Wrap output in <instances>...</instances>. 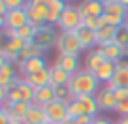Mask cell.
Returning <instances> with one entry per match:
<instances>
[{"mask_svg":"<svg viewBox=\"0 0 128 124\" xmlns=\"http://www.w3.org/2000/svg\"><path fill=\"white\" fill-rule=\"evenodd\" d=\"M115 124H128V117H120V119L117 120Z\"/></svg>","mask_w":128,"mask_h":124,"instance_id":"74e56055","label":"cell"},{"mask_svg":"<svg viewBox=\"0 0 128 124\" xmlns=\"http://www.w3.org/2000/svg\"><path fill=\"white\" fill-rule=\"evenodd\" d=\"M113 43L120 45L122 49L128 45V26H126V23H124V26H120L119 30H117V38H115V41H113Z\"/></svg>","mask_w":128,"mask_h":124,"instance_id":"4dcf8cb0","label":"cell"},{"mask_svg":"<svg viewBox=\"0 0 128 124\" xmlns=\"http://www.w3.org/2000/svg\"><path fill=\"white\" fill-rule=\"evenodd\" d=\"M44 109L47 115V120H51L53 124H62L68 119V102L64 100H55L49 105H45Z\"/></svg>","mask_w":128,"mask_h":124,"instance_id":"5b68a950","label":"cell"},{"mask_svg":"<svg viewBox=\"0 0 128 124\" xmlns=\"http://www.w3.org/2000/svg\"><path fill=\"white\" fill-rule=\"evenodd\" d=\"M98 87L100 81L96 79V75L88 70H79L76 75H72V81L68 85L70 96L76 100L77 96H96L98 94Z\"/></svg>","mask_w":128,"mask_h":124,"instance_id":"6da1fadb","label":"cell"},{"mask_svg":"<svg viewBox=\"0 0 128 124\" xmlns=\"http://www.w3.org/2000/svg\"><path fill=\"white\" fill-rule=\"evenodd\" d=\"M117 30H119V28H115V26H104V28H100V30H96V45H98V47H104V45L113 43L115 38H117Z\"/></svg>","mask_w":128,"mask_h":124,"instance_id":"d6986e66","label":"cell"},{"mask_svg":"<svg viewBox=\"0 0 128 124\" xmlns=\"http://www.w3.org/2000/svg\"><path fill=\"white\" fill-rule=\"evenodd\" d=\"M64 2H68V0H64Z\"/></svg>","mask_w":128,"mask_h":124,"instance_id":"f6af8a7d","label":"cell"},{"mask_svg":"<svg viewBox=\"0 0 128 124\" xmlns=\"http://www.w3.org/2000/svg\"><path fill=\"white\" fill-rule=\"evenodd\" d=\"M36 56H44V49H42L38 43L30 41V43H26V45H24V49L21 51L19 60L26 62V60H30V58H36Z\"/></svg>","mask_w":128,"mask_h":124,"instance_id":"484cf974","label":"cell"},{"mask_svg":"<svg viewBox=\"0 0 128 124\" xmlns=\"http://www.w3.org/2000/svg\"><path fill=\"white\" fill-rule=\"evenodd\" d=\"M17 66H19V70L24 75H32V73H38V72H42V70H45L47 68V62H45L44 56H36V58H30V60H26V62L19 60Z\"/></svg>","mask_w":128,"mask_h":124,"instance_id":"7c38bea8","label":"cell"},{"mask_svg":"<svg viewBox=\"0 0 128 124\" xmlns=\"http://www.w3.org/2000/svg\"><path fill=\"white\" fill-rule=\"evenodd\" d=\"M115 72H117V64H115V62H109V60H108V62H106V64L102 66V68L98 70L94 75H96V79L100 81V83H106V85H108L109 81L113 79Z\"/></svg>","mask_w":128,"mask_h":124,"instance_id":"cb8c5ba5","label":"cell"},{"mask_svg":"<svg viewBox=\"0 0 128 124\" xmlns=\"http://www.w3.org/2000/svg\"><path fill=\"white\" fill-rule=\"evenodd\" d=\"M113 94H115L117 102H124V100H128V88H115V90H113Z\"/></svg>","mask_w":128,"mask_h":124,"instance_id":"836d02e7","label":"cell"},{"mask_svg":"<svg viewBox=\"0 0 128 124\" xmlns=\"http://www.w3.org/2000/svg\"><path fill=\"white\" fill-rule=\"evenodd\" d=\"M30 2H34V4H49V0H30Z\"/></svg>","mask_w":128,"mask_h":124,"instance_id":"f35d334b","label":"cell"},{"mask_svg":"<svg viewBox=\"0 0 128 124\" xmlns=\"http://www.w3.org/2000/svg\"><path fill=\"white\" fill-rule=\"evenodd\" d=\"M106 62H108V60H106V56L102 55L98 49H96V51H92V53H88V55H87V58H85V64H87V66H85V70L96 73L102 66L106 64Z\"/></svg>","mask_w":128,"mask_h":124,"instance_id":"ffe728a7","label":"cell"},{"mask_svg":"<svg viewBox=\"0 0 128 124\" xmlns=\"http://www.w3.org/2000/svg\"><path fill=\"white\" fill-rule=\"evenodd\" d=\"M28 15V23L36 28H42L47 24V15H49V4H34L28 0V4L24 6Z\"/></svg>","mask_w":128,"mask_h":124,"instance_id":"3957f363","label":"cell"},{"mask_svg":"<svg viewBox=\"0 0 128 124\" xmlns=\"http://www.w3.org/2000/svg\"><path fill=\"white\" fill-rule=\"evenodd\" d=\"M77 11H79L81 19L85 17H102L104 15V4L102 2H96V0H85L83 4L77 6Z\"/></svg>","mask_w":128,"mask_h":124,"instance_id":"9c48e42d","label":"cell"},{"mask_svg":"<svg viewBox=\"0 0 128 124\" xmlns=\"http://www.w3.org/2000/svg\"><path fill=\"white\" fill-rule=\"evenodd\" d=\"M119 2H120V4H124V6L128 8V0H119Z\"/></svg>","mask_w":128,"mask_h":124,"instance_id":"60d3db41","label":"cell"},{"mask_svg":"<svg viewBox=\"0 0 128 124\" xmlns=\"http://www.w3.org/2000/svg\"><path fill=\"white\" fill-rule=\"evenodd\" d=\"M56 26L62 32H72V30H77V28L83 26V19H81L79 11H77V6H68L64 9Z\"/></svg>","mask_w":128,"mask_h":124,"instance_id":"277c9868","label":"cell"},{"mask_svg":"<svg viewBox=\"0 0 128 124\" xmlns=\"http://www.w3.org/2000/svg\"><path fill=\"white\" fill-rule=\"evenodd\" d=\"M62 124H77V120H74V119H66Z\"/></svg>","mask_w":128,"mask_h":124,"instance_id":"ab89813d","label":"cell"},{"mask_svg":"<svg viewBox=\"0 0 128 124\" xmlns=\"http://www.w3.org/2000/svg\"><path fill=\"white\" fill-rule=\"evenodd\" d=\"M42 124H53V122H51V120H45V122H42Z\"/></svg>","mask_w":128,"mask_h":124,"instance_id":"7bdbcfd3","label":"cell"},{"mask_svg":"<svg viewBox=\"0 0 128 124\" xmlns=\"http://www.w3.org/2000/svg\"><path fill=\"white\" fill-rule=\"evenodd\" d=\"M79 64H81V62H79V56H77V55H58L55 66H60V68L66 70L68 73L76 75V73L79 72Z\"/></svg>","mask_w":128,"mask_h":124,"instance_id":"5bb4252c","label":"cell"},{"mask_svg":"<svg viewBox=\"0 0 128 124\" xmlns=\"http://www.w3.org/2000/svg\"><path fill=\"white\" fill-rule=\"evenodd\" d=\"M98 51L106 56V60L115 62V64H119L120 60L124 58V49L117 43H109V45H104V47H98Z\"/></svg>","mask_w":128,"mask_h":124,"instance_id":"2e32d148","label":"cell"},{"mask_svg":"<svg viewBox=\"0 0 128 124\" xmlns=\"http://www.w3.org/2000/svg\"><path fill=\"white\" fill-rule=\"evenodd\" d=\"M115 111L119 113L120 117H128V100L119 102V104H117V109H115Z\"/></svg>","mask_w":128,"mask_h":124,"instance_id":"e575fe53","label":"cell"},{"mask_svg":"<svg viewBox=\"0 0 128 124\" xmlns=\"http://www.w3.org/2000/svg\"><path fill=\"white\" fill-rule=\"evenodd\" d=\"M17 32H19V38H21V40H24L26 43H30V41H34V38H36L38 28H36V26H32V24L28 23V24H24L21 30H17Z\"/></svg>","mask_w":128,"mask_h":124,"instance_id":"f1b7e54d","label":"cell"},{"mask_svg":"<svg viewBox=\"0 0 128 124\" xmlns=\"http://www.w3.org/2000/svg\"><path fill=\"white\" fill-rule=\"evenodd\" d=\"M34 43H38L44 51L49 49L53 43H56V34H55V30H53L51 24H45V26L38 28L36 38H34Z\"/></svg>","mask_w":128,"mask_h":124,"instance_id":"ba28073f","label":"cell"},{"mask_svg":"<svg viewBox=\"0 0 128 124\" xmlns=\"http://www.w3.org/2000/svg\"><path fill=\"white\" fill-rule=\"evenodd\" d=\"M96 2H102V4H108V2H111V0H96Z\"/></svg>","mask_w":128,"mask_h":124,"instance_id":"b9f144b4","label":"cell"},{"mask_svg":"<svg viewBox=\"0 0 128 124\" xmlns=\"http://www.w3.org/2000/svg\"><path fill=\"white\" fill-rule=\"evenodd\" d=\"M83 26L96 32V30L100 28V24H98V17H85V19H83Z\"/></svg>","mask_w":128,"mask_h":124,"instance_id":"d6a6232c","label":"cell"},{"mask_svg":"<svg viewBox=\"0 0 128 124\" xmlns=\"http://www.w3.org/2000/svg\"><path fill=\"white\" fill-rule=\"evenodd\" d=\"M30 107H32V102H17V104L2 102V109H8L10 115L15 117V119H19V120H23V122H24V119H26Z\"/></svg>","mask_w":128,"mask_h":124,"instance_id":"30bf717a","label":"cell"},{"mask_svg":"<svg viewBox=\"0 0 128 124\" xmlns=\"http://www.w3.org/2000/svg\"><path fill=\"white\" fill-rule=\"evenodd\" d=\"M2 19V28H12V30H21L24 24H28V15L26 9H10L6 17H0Z\"/></svg>","mask_w":128,"mask_h":124,"instance_id":"8992f818","label":"cell"},{"mask_svg":"<svg viewBox=\"0 0 128 124\" xmlns=\"http://www.w3.org/2000/svg\"><path fill=\"white\" fill-rule=\"evenodd\" d=\"M92 124H115V122H113V120H109V119H102V117H96Z\"/></svg>","mask_w":128,"mask_h":124,"instance_id":"8d00e7d4","label":"cell"},{"mask_svg":"<svg viewBox=\"0 0 128 124\" xmlns=\"http://www.w3.org/2000/svg\"><path fill=\"white\" fill-rule=\"evenodd\" d=\"M70 81H72V73H68L60 66H51V85L53 87H68Z\"/></svg>","mask_w":128,"mask_h":124,"instance_id":"ac0fdd59","label":"cell"},{"mask_svg":"<svg viewBox=\"0 0 128 124\" xmlns=\"http://www.w3.org/2000/svg\"><path fill=\"white\" fill-rule=\"evenodd\" d=\"M55 100H56V96H55V87H53V85L36 88V92H34V104L42 105V107L49 105L51 102H55Z\"/></svg>","mask_w":128,"mask_h":124,"instance_id":"9a60e30c","label":"cell"},{"mask_svg":"<svg viewBox=\"0 0 128 124\" xmlns=\"http://www.w3.org/2000/svg\"><path fill=\"white\" fill-rule=\"evenodd\" d=\"M13 77H17V75H15V70H13L12 62H6V64L0 66V87H10Z\"/></svg>","mask_w":128,"mask_h":124,"instance_id":"83f0119b","label":"cell"},{"mask_svg":"<svg viewBox=\"0 0 128 124\" xmlns=\"http://www.w3.org/2000/svg\"><path fill=\"white\" fill-rule=\"evenodd\" d=\"M79 28L77 30H72V32H62L58 38H56V49H58V55H79V51L83 49L79 41Z\"/></svg>","mask_w":128,"mask_h":124,"instance_id":"7a4b0ae2","label":"cell"},{"mask_svg":"<svg viewBox=\"0 0 128 124\" xmlns=\"http://www.w3.org/2000/svg\"><path fill=\"white\" fill-rule=\"evenodd\" d=\"M109 83L115 85V88H128V68L126 66H122L119 62L117 64V72H115V75H113V79Z\"/></svg>","mask_w":128,"mask_h":124,"instance_id":"d4e9b609","label":"cell"},{"mask_svg":"<svg viewBox=\"0 0 128 124\" xmlns=\"http://www.w3.org/2000/svg\"><path fill=\"white\" fill-rule=\"evenodd\" d=\"M96 100H98V105H100V111H115L117 104H119L115 94H113L111 90H108V88L98 92V94H96Z\"/></svg>","mask_w":128,"mask_h":124,"instance_id":"4fadbf2b","label":"cell"},{"mask_svg":"<svg viewBox=\"0 0 128 124\" xmlns=\"http://www.w3.org/2000/svg\"><path fill=\"white\" fill-rule=\"evenodd\" d=\"M77 36H79V41H81V45H83V49H88V47H92V45H96V32L94 30H88V28L81 26Z\"/></svg>","mask_w":128,"mask_h":124,"instance_id":"4316f807","label":"cell"},{"mask_svg":"<svg viewBox=\"0 0 128 124\" xmlns=\"http://www.w3.org/2000/svg\"><path fill=\"white\" fill-rule=\"evenodd\" d=\"M23 81L28 83L34 90L42 88V87H47V85H51V68H45L38 73H32V75H24Z\"/></svg>","mask_w":128,"mask_h":124,"instance_id":"8fae6325","label":"cell"},{"mask_svg":"<svg viewBox=\"0 0 128 124\" xmlns=\"http://www.w3.org/2000/svg\"><path fill=\"white\" fill-rule=\"evenodd\" d=\"M126 26H128V17H126Z\"/></svg>","mask_w":128,"mask_h":124,"instance_id":"ee69618b","label":"cell"},{"mask_svg":"<svg viewBox=\"0 0 128 124\" xmlns=\"http://www.w3.org/2000/svg\"><path fill=\"white\" fill-rule=\"evenodd\" d=\"M68 8L64 0H49V15H47V24H58L62 11Z\"/></svg>","mask_w":128,"mask_h":124,"instance_id":"e0dca14e","label":"cell"},{"mask_svg":"<svg viewBox=\"0 0 128 124\" xmlns=\"http://www.w3.org/2000/svg\"><path fill=\"white\" fill-rule=\"evenodd\" d=\"M47 120V115H45V109L38 104H32L30 111H28L26 119H24V124H42Z\"/></svg>","mask_w":128,"mask_h":124,"instance_id":"44dd1931","label":"cell"},{"mask_svg":"<svg viewBox=\"0 0 128 124\" xmlns=\"http://www.w3.org/2000/svg\"><path fill=\"white\" fill-rule=\"evenodd\" d=\"M2 2L8 6V9H21L28 4V0H2Z\"/></svg>","mask_w":128,"mask_h":124,"instance_id":"1f68e13d","label":"cell"},{"mask_svg":"<svg viewBox=\"0 0 128 124\" xmlns=\"http://www.w3.org/2000/svg\"><path fill=\"white\" fill-rule=\"evenodd\" d=\"M34 92L36 90H34L28 83L21 81L15 88L10 90V96H8L6 102H12V104H17V102H32V104H34Z\"/></svg>","mask_w":128,"mask_h":124,"instance_id":"52a82bcc","label":"cell"},{"mask_svg":"<svg viewBox=\"0 0 128 124\" xmlns=\"http://www.w3.org/2000/svg\"><path fill=\"white\" fill-rule=\"evenodd\" d=\"M81 115H87V113H85V109H83V105H81L77 100H72V102L68 104V119H74V120H76L77 117H81Z\"/></svg>","mask_w":128,"mask_h":124,"instance_id":"f546056e","label":"cell"},{"mask_svg":"<svg viewBox=\"0 0 128 124\" xmlns=\"http://www.w3.org/2000/svg\"><path fill=\"white\" fill-rule=\"evenodd\" d=\"M77 102H79L81 105H83L85 113L90 117H98V111H100V105H98V100H96V96H77L76 98Z\"/></svg>","mask_w":128,"mask_h":124,"instance_id":"7402d4cb","label":"cell"},{"mask_svg":"<svg viewBox=\"0 0 128 124\" xmlns=\"http://www.w3.org/2000/svg\"><path fill=\"white\" fill-rule=\"evenodd\" d=\"M104 13L108 15H113V17H120V19H126L128 17V8L124 4H120L119 0H111L108 4H104Z\"/></svg>","mask_w":128,"mask_h":124,"instance_id":"603a6c76","label":"cell"},{"mask_svg":"<svg viewBox=\"0 0 128 124\" xmlns=\"http://www.w3.org/2000/svg\"><path fill=\"white\" fill-rule=\"evenodd\" d=\"M77 124H92L94 122V117H90V115H81V117H77Z\"/></svg>","mask_w":128,"mask_h":124,"instance_id":"d590c367","label":"cell"}]
</instances>
